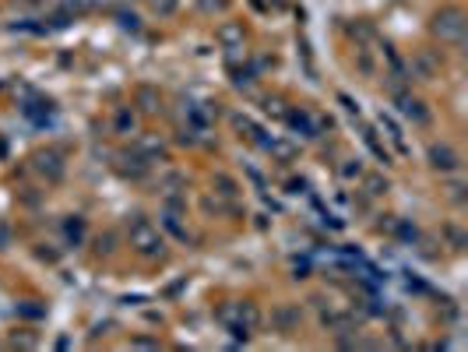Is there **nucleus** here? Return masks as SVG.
I'll return each instance as SVG.
<instances>
[{
    "label": "nucleus",
    "mask_w": 468,
    "mask_h": 352,
    "mask_svg": "<svg viewBox=\"0 0 468 352\" xmlns=\"http://www.w3.org/2000/svg\"><path fill=\"white\" fill-rule=\"evenodd\" d=\"M260 106H264V113H268L271 120H285V113H289L282 95H264V99H260Z\"/></svg>",
    "instance_id": "aec40b11"
},
{
    "label": "nucleus",
    "mask_w": 468,
    "mask_h": 352,
    "mask_svg": "<svg viewBox=\"0 0 468 352\" xmlns=\"http://www.w3.org/2000/svg\"><path fill=\"white\" fill-rule=\"evenodd\" d=\"M299 321H303V310L296 303H278V307H271V321L268 324H271L275 335H296Z\"/></svg>",
    "instance_id": "0eeeda50"
},
{
    "label": "nucleus",
    "mask_w": 468,
    "mask_h": 352,
    "mask_svg": "<svg viewBox=\"0 0 468 352\" xmlns=\"http://www.w3.org/2000/svg\"><path fill=\"white\" fill-rule=\"evenodd\" d=\"M359 183H363V194H366V198H384V194L391 190L388 176H380V173H363Z\"/></svg>",
    "instance_id": "dca6fc26"
},
{
    "label": "nucleus",
    "mask_w": 468,
    "mask_h": 352,
    "mask_svg": "<svg viewBox=\"0 0 468 352\" xmlns=\"http://www.w3.org/2000/svg\"><path fill=\"white\" fill-rule=\"evenodd\" d=\"M264 148H268V152H271L275 159H282V162H292V159H296V148H292L289 141H278V138H271V141H268Z\"/></svg>",
    "instance_id": "4be33fe9"
},
{
    "label": "nucleus",
    "mask_w": 468,
    "mask_h": 352,
    "mask_svg": "<svg viewBox=\"0 0 468 352\" xmlns=\"http://www.w3.org/2000/svg\"><path fill=\"white\" fill-rule=\"evenodd\" d=\"M138 152H141L148 162H159V159L166 162V159H169L166 141H162V138H155V134H141V138H138Z\"/></svg>",
    "instance_id": "4468645a"
},
{
    "label": "nucleus",
    "mask_w": 468,
    "mask_h": 352,
    "mask_svg": "<svg viewBox=\"0 0 468 352\" xmlns=\"http://www.w3.org/2000/svg\"><path fill=\"white\" fill-rule=\"evenodd\" d=\"M32 169H35L46 183H60L64 173H67L64 152H56V148H42V152H35V155H32Z\"/></svg>",
    "instance_id": "39448f33"
},
{
    "label": "nucleus",
    "mask_w": 468,
    "mask_h": 352,
    "mask_svg": "<svg viewBox=\"0 0 468 352\" xmlns=\"http://www.w3.org/2000/svg\"><path fill=\"white\" fill-rule=\"evenodd\" d=\"M285 120H289V127H292L303 141H313V138H317V127H313V113H310V109H289Z\"/></svg>",
    "instance_id": "ddd939ff"
},
{
    "label": "nucleus",
    "mask_w": 468,
    "mask_h": 352,
    "mask_svg": "<svg viewBox=\"0 0 468 352\" xmlns=\"http://www.w3.org/2000/svg\"><path fill=\"white\" fill-rule=\"evenodd\" d=\"M468 14L462 4H444L430 14V35L440 39L444 46H465Z\"/></svg>",
    "instance_id": "f03ea898"
},
{
    "label": "nucleus",
    "mask_w": 468,
    "mask_h": 352,
    "mask_svg": "<svg viewBox=\"0 0 468 352\" xmlns=\"http://www.w3.org/2000/svg\"><path fill=\"white\" fill-rule=\"evenodd\" d=\"M426 162H430V169H437V173H444V176H455V173L462 169V155H458V148L448 145V141H430Z\"/></svg>",
    "instance_id": "20e7f679"
},
{
    "label": "nucleus",
    "mask_w": 468,
    "mask_h": 352,
    "mask_svg": "<svg viewBox=\"0 0 468 352\" xmlns=\"http://www.w3.org/2000/svg\"><path fill=\"white\" fill-rule=\"evenodd\" d=\"M405 63H409V74H412L416 81H437V78H440V67H444L440 53L430 49V46H419V49L412 53V60H405Z\"/></svg>",
    "instance_id": "7ed1b4c3"
},
{
    "label": "nucleus",
    "mask_w": 468,
    "mask_h": 352,
    "mask_svg": "<svg viewBox=\"0 0 468 352\" xmlns=\"http://www.w3.org/2000/svg\"><path fill=\"white\" fill-rule=\"evenodd\" d=\"M338 102H342V106H345V109H349V113H356V116H359V106H356V102H352V99H349V95H345V92H342V95H338Z\"/></svg>",
    "instance_id": "e433bc0d"
},
{
    "label": "nucleus",
    "mask_w": 468,
    "mask_h": 352,
    "mask_svg": "<svg viewBox=\"0 0 468 352\" xmlns=\"http://www.w3.org/2000/svg\"><path fill=\"white\" fill-rule=\"evenodd\" d=\"M352 35H356L359 42H370V39H377V35H373V28H370V25H363V21H359V25H352Z\"/></svg>",
    "instance_id": "72a5a7b5"
},
{
    "label": "nucleus",
    "mask_w": 468,
    "mask_h": 352,
    "mask_svg": "<svg viewBox=\"0 0 468 352\" xmlns=\"http://www.w3.org/2000/svg\"><path fill=\"white\" fill-rule=\"evenodd\" d=\"M95 250H99V254H113V250H116V236H113V233H102V236L95 240Z\"/></svg>",
    "instance_id": "7c9ffc66"
},
{
    "label": "nucleus",
    "mask_w": 468,
    "mask_h": 352,
    "mask_svg": "<svg viewBox=\"0 0 468 352\" xmlns=\"http://www.w3.org/2000/svg\"><path fill=\"white\" fill-rule=\"evenodd\" d=\"M60 7L71 14V18H85L95 11V0H60Z\"/></svg>",
    "instance_id": "b1692460"
},
{
    "label": "nucleus",
    "mask_w": 468,
    "mask_h": 352,
    "mask_svg": "<svg viewBox=\"0 0 468 352\" xmlns=\"http://www.w3.org/2000/svg\"><path fill=\"white\" fill-rule=\"evenodd\" d=\"M356 67H359V74H363V78H373V74H377V67H373V60H370L366 46H356Z\"/></svg>",
    "instance_id": "bb28decb"
},
{
    "label": "nucleus",
    "mask_w": 468,
    "mask_h": 352,
    "mask_svg": "<svg viewBox=\"0 0 468 352\" xmlns=\"http://www.w3.org/2000/svg\"><path fill=\"white\" fill-rule=\"evenodd\" d=\"M138 131H141V113L134 106H116V113H113V134L131 138Z\"/></svg>",
    "instance_id": "9d476101"
},
{
    "label": "nucleus",
    "mask_w": 468,
    "mask_h": 352,
    "mask_svg": "<svg viewBox=\"0 0 468 352\" xmlns=\"http://www.w3.org/2000/svg\"><path fill=\"white\" fill-rule=\"evenodd\" d=\"M64 236H67V243H71V247H78V243L85 240V219H78V215H74V219H67V222H64Z\"/></svg>",
    "instance_id": "412c9836"
},
{
    "label": "nucleus",
    "mask_w": 468,
    "mask_h": 352,
    "mask_svg": "<svg viewBox=\"0 0 468 352\" xmlns=\"http://www.w3.org/2000/svg\"><path fill=\"white\" fill-rule=\"evenodd\" d=\"M391 99H395L398 113H402L405 120H412L416 127H426V123H430V109H426V102H423V99H416L409 88H398V92H391Z\"/></svg>",
    "instance_id": "423d86ee"
},
{
    "label": "nucleus",
    "mask_w": 468,
    "mask_h": 352,
    "mask_svg": "<svg viewBox=\"0 0 468 352\" xmlns=\"http://www.w3.org/2000/svg\"><path fill=\"white\" fill-rule=\"evenodd\" d=\"M148 11L155 18H173L180 11V0H148Z\"/></svg>",
    "instance_id": "393cba45"
},
{
    "label": "nucleus",
    "mask_w": 468,
    "mask_h": 352,
    "mask_svg": "<svg viewBox=\"0 0 468 352\" xmlns=\"http://www.w3.org/2000/svg\"><path fill=\"white\" fill-rule=\"evenodd\" d=\"M440 233H444V240H448V247H451V250H458V254H462V250L468 247V233L458 226V222H444V229H440Z\"/></svg>",
    "instance_id": "a211bd4d"
},
{
    "label": "nucleus",
    "mask_w": 468,
    "mask_h": 352,
    "mask_svg": "<svg viewBox=\"0 0 468 352\" xmlns=\"http://www.w3.org/2000/svg\"><path fill=\"white\" fill-rule=\"evenodd\" d=\"M380 127H384V131H388V138H391V141L398 145V152H405V138H402V127H398V123H395V120H391L388 113H380Z\"/></svg>",
    "instance_id": "a878e982"
},
{
    "label": "nucleus",
    "mask_w": 468,
    "mask_h": 352,
    "mask_svg": "<svg viewBox=\"0 0 468 352\" xmlns=\"http://www.w3.org/2000/svg\"><path fill=\"white\" fill-rule=\"evenodd\" d=\"M148 166H152V162H148L138 148H134V152H120V155H116V169H120V176H127V180H141V176L148 173Z\"/></svg>",
    "instance_id": "1a4fd4ad"
},
{
    "label": "nucleus",
    "mask_w": 468,
    "mask_h": 352,
    "mask_svg": "<svg viewBox=\"0 0 468 352\" xmlns=\"http://www.w3.org/2000/svg\"><path fill=\"white\" fill-rule=\"evenodd\" d=\"M180 219H184V212L162 208V226H166V229H169V233H173V236H176L180 243H194V233H191V229H187V226H184Z\"/></svg>",
    "instance_id": "2eb2a0df"
},
{
    "label": "nucleus",
    "mask_w": 468,
    "mask_h": 352,
    "mask_svg": "<svg viewBox=\"0 0 468 352\" xmlns=\"http://www.w3.org/2000/svg\"><path fill=\"white\" fill-rule=\"evenodd\" d=\"M444 194H448V201H451V205H458V208H465V205H468V183H465V180H448Z\"/></svg>",
    "instance_id": "6ab92c4d"
},
{
    "label": "nucleus",
    "mask_w": 468,
    "mask_h": 352,
    "mask_svg": "<svg viewBox=\"0 0 468 352\" xmlns=\"http://www.w3.org/2000/svg\"><path fill=\"white\" fill-rule=\"evenodd\" d=\"M215 42H219L222 49H239V46L246 42V28H243V21H222V25L215 28Z\"/></svg>",
    "instance_id": "9b49d317"
},
{
    "label": "nucleus",
    "mask_w": 468,
    "mask_h": 352,
    "mask_svg": "<svg viewBox=\"0 0 468 352\" xmlns=\"http://www.w3.org/2000/svg\"><path fill=\"white\" fill-rule=\"evenodd\" d=\"M363 138H366V145H370V148H373V155H377V159H380V162H384V166H391V155H388V148H384V145H380V141H377V134H373V131H366V134H363Z\"/></svg>",
    "instance_id": "c85d7f7f"
},
{
    "label": "nucleus",
    "mask_w": 468,
    "mask_h": 352,
    "mask_svg": "<svg viewBox=\"0 0 468 352\" xmlns=\"http://www.w3.org/2000/svg\"><path fill=\"white\" fill-rule=\"evenodd\" d=\"M201 14H226L233 7V0H194Z\"/></svg>",
    "instance_id": "cd10ccee"
},
{
    "label": "nucleus",
    "mask_w": 468,
    "mask_h": 352,
    "mask_svg": "<svg viewBox=\"0 0 468 352\" xmlns=\"http://www.w3.org/2000/svg\"><path fill=\"white\" fill-rule=\"evenodd\" d=\"M212 194H215V198H222V201H229V205H236V201H239V194H243V187L236 183L229 173H222V169H219V173H212Z\"/></svg>",
    "instance_id": "f8f14e48"
},
{
    "label": "nucleus",
    "mask_w": 468,
    "mask_h": 352,
    "mask_svg": "<svg viewBox=\"0 0 468 352\" xmlns=\"http://www.w3.org/2000/svg\"><path fill=\"white\" fill-rule=\"evenodd\" d=\"M260 310H257V303H236V324H243V328H250V332H257L260 328Z\"/></svg>",
    "instance_id": "f3484780"
},
{
    "label": "nucleus",
    "mask_w": 468,
    "mask_h": 352,
    "mask_svg": "<svg viewBox=\"0 0 468 352\" xmlns=\"http://www.w3.org/2000/svg\"><path fill=\"white\" fill-rule=\"evenodd\" d=\"M11 346H14V349H35L39 339H35V335H18V332H14V335H11Z\"/></svg>",
    "instance_id": "2f4dec72"
},
{
    "label": "nucleus",
    "mask_w": 468,
    "mask_h": 352,
    "mask_svg": "<svg viewBox=\"0 0 468 352\" xmlns=\"http://www.w3.org/2000/svg\"><path fill=\"white\" fill-rule=\"evenodd\" d=\"M113 14H116V21H120L124 28H131V32H138V28H141V18H138L134 11H124V7H120V11H113Z\"/></svg>",
    "instance_id": "c756f323"
},
{
    "label": "nucleus",
    "mask_w": 468,
    "mask_h": 352,
    "mask_svg": "<svg viewBox=\"0 0 468 352\" xmlns=\"http://www.w3.org/2000/svg\"><path fill=\"white\" fill-rule=\"evenodd\" d=\"M124 0H95V11H120Z\"/></svg>",
    "instance_id": "f704fd0d"
},
{
    "label": "nucleus",
    "mask_w": 468,
    "mask_h": 352,
    "mask_svg": "<svg viewBox=\"0 0 468 352\" xmlns=\"http://www.w3.org/2000/svg\"><path fill=\"white\" fill-rule=\"evenodd\" d=\"M134 109L141 113V116H155L159 109H162V92L155 88V85H138L134 88Z\"/></svg>",
    "instance_id": "6e6552de"
},
{
    "label": "nucleus",
    "mask_w": 468,
    "mask_h": 352,
    "mask_svg": "<svg viewBox=\"0 0 468 352\" xmlns=\"http://www.w3.org/2000/svg\"><path fill=\"white\" fill-rule=\"evenodd\" d=\"M363 173H366L363 159H345V162L338 166V176H342V180H349V183H352V180H359Z\"/></svg>",
    "instance_id": "5701e85b"
},
{
    "label": "nucleus",
    "mask_w": 468,
    "mask_h": 352,
    "mask_svg": "<svg viewBox=\"0 0 468 352\" xmlns=\"http://www.w3.org/2000/svg\"><path fill=\"white\" fill-rule=\"evenodd\" d=\"M127 243H131V250L141 257V261H162L166 257V236L145 219V215H134L131 222H127Z\"/></svg>",
    "instance_id": "f257e3e1"
},
{
    "label": "nucleus",
    "mask_w": 468,
    "mask_h": 352,
    "mask_svg": "<svg viewBox=\"0 0 468 352\" xmlns=\"http://www.w3.org/2000/svg\"><path fill=\"white\" fill-rule=\"evenodd\" d=\"M25 317H42V307H21Z\"/></svg>",
    "instance_id": "4c0bfd02"
},
{
    "label": "nucleus",
    "mask_w": 468,
    "mask_h": 352,
    "mask_svg": "<svg viewBox=\"0 0 468 352\" xmlns=\"http://www.w3.org/2000/svg\"><path fill=\"white\" fill-rule=\"evenodd\" d=\"M398 236H402L405 243H416V240H419V229L409 226V222H398Z\"/></svg>",
    "instance_id": "473e14b6"
},
{
    "label": "nucleus",
    "mask_w": 468,
    "mask_h": 352,
    "mask_svg": "<svg viewBox=\"0 0 468 352\" xmlns=\"http://www.w3.org/2000/svg\"><path fill=\"white\" fill-rule=\"evenodd\" d=\"M131 346L134 349H159V342H152V339H131Z\"/></svg>",
    "instance_id": "c9c22d12"
}]
</instances>
